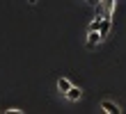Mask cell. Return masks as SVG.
I'll return each mask as SVG.
<instances>
[{
  "label": "cell",
  "instance_id": "6da1fadb",
  "mask_svg": "<svg viewBox=\"0 0 126 114\" xmlns=\"http://www.w3.org/2000/svg\"><path fill=\"white\" fill-rule=\"evenodd\" d=\"M101 39H103V37L99 34V30H90V34H87V48H94Z\"/></svg>",
  "mask_w": 126,
  "mask_h": 114
},
{
  "label": "cell",
  "instance_id": "7a4b0ae2",
  "mask_svg": "<svg viewBox=\"0 0 126 114\" xmlns=\"http://www.w3.org/2000/svg\"><path fill=\"white\" fill-rule=\"evenodd\" d=\"M101 110L103 112H108V114H119L122 110H119V105H115L112 101H103L101 103Z\"/></svg>",
  "mask_w": 126,
  "mask_h": 114
},
{
  "label": "cell",
  "instance_id": "3957f363",
  "mask_svg": "<svg viewBox=\"0 0 126 114\" xmlns=\"http://www.w3.org/2000/svg\"><path fill=\"white\" fill-rule=\"evenodd\" d=\"M110 27H112V23H110V16H103V21H101V27H99V34H101V37H108Z\"/></svg>",
  "mask_w": 126,
  "mask_h": 114
},
{
  "label": "cell",
  "instance_id": "277c9868",
  "mask_svg": "<svg viewBox=\"0 0 126 114\" xmlns=\"http://www.w3.org/2000/svg\"><path fill=\"white\" fill-rule=\"evenodd\" d=\"M80 96H83V91H80V87H71L69 91H66V98H69V101H78Z\"/></svg>",
  "mask_w": 126,
  "mask_h": 114
},
{
  "label": "cell",
  "instance_id": "5b68a950",
  "mask_svg": "<svg viewBox=\"0 0 126 114\" xmlns=\"http://www.w3.org/2000/svg\"><path fill=\"white\" fill-rule=\"evenodd\" d=\"M71 87H73V85H71V82L66 80V78H60V80H57V89H60L62 94H66V91H69Z\"/></svg>",
  "mask_w": 126,
  "mask_h": 114
},
{
  "label": "cell",
  "instance_id": "8992f818",
  "mask_svg": "<svg viewBox=\"0 0 126 114\" xmlns=\"http://www.w3.org/2000/svg\"><path fill=\"white\" fill-rule=\"evenodd\" d=\"M103 9H106V16H112V12H115V0H103Z\"/></svg>",
  "mask_w": 126,
  "mask_h": 114
},
{
  "label": "cell",
  "instance_id": "52a82bcc",
  "mask_svg": "<svg viewBox=\"0 0 126 114\" xmlns=\"http://www.w3.org/2000/svg\"><path fill=\"white\" fill-rule=\"evenodd\" d=\"M101 21H103V16H96V18L90 23V30H99V27H101Z\"/></svg>",
  "mask_w": 126,
  "mask_h": 114
},
{
  "label": "cell",
  "instance_id": "ba28073f",
  "mask_svg": "<svg viewBox=\"0 0 126 114\" xmlns=\"http://www.w3.org/2000/svg\"><path fill=\"white\" fill-rule=\"evenodd\" d=\"M87 2H90V5H94V7H96V5H99V2H103V0H87Z\"/></svg>",
  "mask_w": 126,
  "mask_h": 114
}]
</instances>
